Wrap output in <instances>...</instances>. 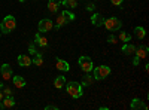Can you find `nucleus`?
Masks as SVG:
<instances>
[{"label": "nucleus", "mask_w": 149, "mask_h": 110, "mask_svg": "<svg viewBox=\"0 0 149 110\" xmlns=\"http://www.w3.org/2000/svg\"><path fill=\"white\" fill-rule=\"evenodd\" d=\"M57 109H58V107H57V106H54V104H49V106H46V107H45V110H57Z\"/></svg>", "instance_id": "nucleus-31"}, {"label": "nucleus", "mask_w": 149, "mask_h": 110, "mask_svg": "<svg viewBox=\"0 0 149 110\" xmlns=\"http://www.w3.org/2000/svg\"><path fill=\"white\" fill-rule=\"evenodd\" d=\"M134 36L137 39H143L145 36H146V30L142 27V26H137V27H134Z\"/></svg>", "instance_id": "nucleus-20"}, {"label": "nucleus", "mask_w": 149, "mask_h": 110, "mask_svg": "<svg viewBox=\"0 0 149 110\" xmlns=\"http://www.w3.org/2000/svg\"><path fill=\"white\" fill-rule=\"evenodd\" d=\"M2 92H3V95H12V89L10 88H2Z\"/></svg>", "instance_id": "nucleus-27"}, {"label": "nucleus", "mask_w": 149, "mask_h": 110, "mask_svg": "<svg viewBox=\"0 0 149 110\" xmlns=\"http://www.w3.org/2000/svg\"><path fill=\"white\" fill-rule=\"evenodd\" d=\"M64 85H66V77L64 76H57L55 80H54V86L57 89H61V88H64Z\"/></svg>", "instance_id": "nucleus-18"}, {"label": "nucleus", "mask_w": 149, "mask_h": 110, "mask_svg": "<svg viewBox=\"0 0 149 110\" xmlns=\"http://www.w3.org/2000/svg\"><path fill=\"white\" fill-rule=\"evenodd\" d=\"M139 63H140V58H139L137 55H134V58H133V66H139Z\"/></svg>", "instance_id": "nucleus-28"}, {"label": "nucleus", "mask_w": 149, "mask_h": 110, "mask_svg": "<svg viewBox=\"0 0 149 110\" xmlns=\"http://www.w3.org/2000/svg\"><path fill=\"white\" fill-rule=\"evenodd\" d=\"M19 2H21V3H24V2H26V0H19Z\"/></svg>", "instance_id": "nucleus-35"}, {"label": "nucleus", "mask_w": 149, "mask_h": 110, "mask_svg": "<svg viewBox=\"0 0 149 110\" xmlns=\"http://www.w3.org/2000/svg\"><path fill=\"white\" fill-rule=\"evenodd\" d=\"M116 42H118V39H116V36H113V34H110L109 37H107V43H110V45H113Z\"/></svg>", "instance_id": "nucleus-26"}, {"label": "nucleus", "mask_w": 149, "mask_h": 110, "mask_svg": "<svg viewBox=\"0 0 149 110\" xmlns=\"http://www.w3.org/2000/svg\"><path fill=\"white\" fill-rule=\"evenodd\" d=\"M29 52H30V54H31V55H34V54H36V52H37V51H36V48H34V46H33V43H31V45H30V46H29Z\"/></svg>", "instance_id": "nucleus-29"}, {"label": "nucleus", "mask_w": 149, "mask_h": 110, "mask_svg": "<svg viewBox=\"0 0 149 110\" xmlns=\"http://www.w3.org/2000/svg\"><path fill=\"white\" fill-rule=\"evenodd\" d=\"M93 82H94V77L93 76H90L88 73H86V76H84V79H82V86H90V85H93Z\"/></svg>", "instance_id": "nucleus-24"}, {"label": "nucleus", "mask_w": 149, "mask_h": 110, "mask_svg": "<svg viewBox=\"0 0 149 110\" xmlns=\"http://www.w3.org/2000/svg\"><path fill=\"white\" fill-rule=\"evenodd\" d=\"M0 73H2V77L5 79V80H9L10 77H12V67L9 66V64H2V67H0Z\"/></svg>", "instance_id": "nucleus-8"}, {"label": "nucleus", "mask_w": 149, "mask_h": 110, "mask_svg": "<svg viewBox=\"0 0 149 110\" xmlns=\"http://www.w3.org/2000/svg\"><path fill=\"white\" fill-rule=\"evenodd\" d=\"M2 88H3V83H2V82H0V89H2Z\"/></svg>", "instance_id": "nucleus-34"}, {"label": "nucleus", "mask_w": 149, "mask_h": 110, "mask_svg": "<svg viewBox=\"0 0 149 110\" xmlns=\"http://www.w3.org/2000/svg\"><path fill=\"white\" fill-rule=\"evenodd\" d=\"M104 22V17L102 14H93L91 15V24L94 27H102Z\"/></svg>", "instance_id": "nucleus-10"}, {"label": "nucleus", "mask_w": 149, "mask_h": 110, "mask_svg": "<svg viewBox=\"0 0 149 110\" xmlns=\"http://www.w3.org/2000/svg\"><path fill=\"white\" fill-rule=\"evenodd\" d=\"M34 43L39 45L40 48H46V46H48V39L43 37L40 33H36V34H34Z\"/></svg>", "instance_id": "nucleus-12"}, {"label": "nucleus", "mask_w": 149, "mask_h": 110, "mask_svg": "<svg viewBox=\"0 0 149 110\" xmlns=\"http://www.w3.org/2000/svg\"><path fill=\"white\" fill-rule=\"evenodd\" d=\"M61 15H63V17L67 19V22H69V21H74V19H76V15H74L73 12H70L69 9L63 10V12H61Z\"/></svg>", "instance_id": "nucleus-23"}, {"label": "nucleus", "mask_w": 149, "mask_h": 110, "mask_svg": "<svg viewBox=\"0 0 149 110\" xmlns=\"http://www.w3.org/2000/svg\"><path fill=\"white\" fill-rule=\"evenodd\" d=\"M31 63H33L34 66H37V67H40V66L43 64V58H42V54H40V52H36V54L33 55Z\"/></svg>", "instance_id": "nucleus-19"}, {"label": "nucleus", "mask_w": 149, "mask_h": 110, "mask_svg": "<svg viewBox=\"0 0 149 110\" xmlns=\"http://www.w3.org/2000/svg\"><path fill=\"white\" fill-rule=\"evenodd\" d=\"M0 34H2V33H0Z\"/></svg>", "instance_id": "nucleus-36"}, {"label": "nucleus", "mask_w": 149, "mask_h": 110, "mask_svg": "<svg viewBox=\"0 0 149 110\" xmlns=\"http://www.w3.org/2000/svg\"><path fill=\"white\" fill-rule=\"evenodd\" d=\"M94 9H95V5H93V3L86 5V10H94Z\"/></svg>", "instance_id": "nucleus-32"}, {"label": "nucleus", "mask_w": 149, "mask_h": 110, "mask_svg": "<svg viewBox=\"0 0 149 110\" xmlns=\"http://www.w3.org/2000/svg\"><path fill=\"white\" fill-rule=\"evenodd\" d=\"M134 55H137L140 59H142V58H146V57H148V46H146V45H142V46H139V48H136Z\"/></svg>", "instance_id": "nucleus-15"}, {"label": "nucleus", "mask_w": 149, "mask_h": 110, "mask_svg": "<svg viewBox=\"0 0 149 110\" xmlns=\"http://www.w3.org/2000/svg\"><path fill=\"white\" fill-rule=\"evenodd\" d=\"M57 68L60 70V71H69L70 70V64L67 63V61H64V59H61V58H57Z\"/></svg>", "instance_id": "nucleus-14"}, {"label": "nucleus", "mask_w": 149, "mask_h": 110, "mask_svg": "<svg viewBox=\"0 0 149 110\" xmlns=\"http://www.w3.org/2000/svg\"><path fill=\"white\" fill-rule=\"evenodd\" d=\"M122 52L125 54V55H128V57H131V55H134V52H136V46L131 45V43H124Z\"/></svg>", "instance_id": "nucleus-16"}, {"label": "nucleus", "mask_w": 149, "mask_h": 110, "mask_svg": "<svg viewBox=\"0 0 149 110\" xmlns=\"http://www.w3.org/2000/svg\"><path fill=\"white\" fill-rule=\"evenodd\" d=\"M18 64H19L21 67H29V66H31L33 63H31V58H30L29 55L21 54V55H18Z\"/></svg>", "instance_id": "nucleus-11"}, {"label": "nucleus", "mask_w": 149, "mask_h": 110, "mask_svg": "<svg viewBox=\"0 0 149 110\" xmlns=\"http://www.w3.org/2000/svg\"><path fill=\"white\" fill-rule=\"evenodd\" d=\"M110 71L112 70L107 66H97L93 68V77H94V80H103L110 75Z\"/></svg>", "instance_id": "nucleus-3"}, {"label": "nucleus", "mask_w": 149, "mask_h": 110, "mask_svg": "<svg viewBox=\"0 0 149 110\" xmlns=\"http://www.w3.org/2000/svg\"><path fill=\"white\" fill-rule=\"evenodd\" d=\"M78 64H79V67H81V70H82L84 73H90V71H93V68H94L93 59H91L90 57H86V55L79 57Z\"/></svg>", "instance_id": "nucleus-5"}, {"label": "nucleus", "mask_w": 149, "mask_h": 110, "mask_svg": "<svg viewBox=\"0 0 149 110\" xmlns=\"http://www.w3.org/2000/svg\"><path fill=\"white\" fill-rule=\"evenodd\" d=\"M60 5H61V0H48V10L52 12V14H57Z\"/></svg>", "instance_id": "nucleus-13"}, {"label": "nucleus", "mask_w": 149, "mask_h": 110, "mask_svg": "<svg viewBox=\"0 0 149 110\" xmlns=\"http://www.w3.org/2000/svg\"><path fill=\"white\" fill-rule=\"evenodd\" d=\"M103 26H104V28L109 30V31H119L121 27H122V22H121L116 17H109V18L104 19Z\"/></svg>", "instance_id": "nucleus-4"}, {"label": "nucleus", "mask_w": 149, "mask_h": 110, "mask_svg": "<svg viewBox=\"0 0 149 110\" xmlns=\"http://www.w3.org/2000/svg\"><path fill=\"white\" fill-rule=\"evenodd\" d=\"M67 24V19L63 17V15H60V17H57V24H55V28L58 30L60 27H63V26H66Z\"/></svg>", "instance_id": "nucleus-25"}, {"label": "nucleus", "mask_w": 149, "mask_h": 110, "mask_svg": "<svg viewBox=\"0 0 149 110\" xmlns=\"http://www.w3.org/2000/svg\"><path fill=\"white\" fill-rule=\"evenodd\" d=\"M61 5H64L67 9L78 8V0H61Z\"/></svg>", "instance_id": "nucleus-22"}, {"label": "nucleus", "mask_w": 149, "mask_h": 110, "mask_svg": "<svg viewBox=\"0 0 149 110\" xmlns=\"http://www.w3.org/2000/svg\"><path fill=\"white\" fill-rule=\"evenodd\" d=\"M3 97H5V95H3V92H2V89H0V101H2V100H3Z\"/></svg>", "instance_id": "nucleus-33"}, {"label": "nucleus", "mask_w": 149, "mask_h": 110, "mask_svg": "<svg viewBox=\"0 0 149 110\" xmlns=\"http://www.w3.org/2000/svg\"><path fill=\"white\" fill-rule=\"evenodd\" d=\"M37 28H39V33H48V31H51L54 28V22H52V19H49V18L40 19Z\"/></svg>", "instance_id": "nucleus-6"}, {"label": "nucleus", "mask_w": 149, "mask_h": 110, "mask_svg": "<svg viewBox=\"0 0 149 110\" xmlns=\"http://www.w3.org/2000/svg\"><path fill=\"white\" fill-rule=\"evenodd\" d=\"M118 40H121V42H124V43H128V42L131 40V36H130L127 31H122V30H119Z\"/></svg>", "instance_id": "nucleus-21"}, {"label": "nucleus", "mask_w": 149, "mask_h": 110, "mask_svg": "<svg viewBox=\"0 0 149 110\" xmlns=\"http://www.w3.org/2000/svg\"><path fill=\"white\" fill-rule=\"evenodd\" d=\"M66 86V91H67V94L72 97V98H81V97L84 95V86L81 83H78V82H69L67 85H64Z\"/></svg>", "instance_id": "nucleus-2"}, {"label": "nucleus", "mask_w": 149, "mask_h": 110, "mask_svg": "<svg viewBox=\"0 0 149 110\" xmlns=\"http://www.w3.org/2000/svg\"><path fill=\"white\" fill-rule=\"evenodd\" d=\"M130 109H131V110H140V109L146 110L148 106H146L140 98H133V100H131V104H130Z\"/></svg>", "instance_id": "nucleus-9"}, {"label": "nucleus", "mask_w": 149, "mask_h": 110, "mask_svg": "<svg viewBox=\"0 0 149 110\" xmlns=\"http://www.w3.org/2000/svg\"><path fill=\"white\" fill-rule=\"evenodd\" d=\"M15 106V100L12 95H5L3 100L0 101V109H10Z\"/></svg>", "instance_id": "nucleus-7"}, {"label": "nucleus", "mask_w": 149, "mask_h": 110, "mask_svg": "<svg viewBox=\"0 0 149 110\" xmlns=\"http://www.w3.org/2000/svg\"><path fill=\"white\" fill-rule=\"evenodd\" d=\"M110 2H112V5H115V6H121L124 0H110Z\"/></svg>", "instance_id": "nucleus-30"}, {"label": "nucleus", "mask_w": 149, "mask_h": 110, "mask_svg": "<svg viewBox=\"0 0 149 110\" xmlns=\"http://www.w3.org/2000/svg\"><path fill=\"white\" fill-rule=\"evenodd\" d=\"M12 82H14V86L15 88H24L26 86V79H24L22 76H14L12 77Z\"/></svg>", "instance_id": "nucleus-17"}, {"label": "nucleus", "mask_w": 149, "mask_h": 110, "mask_svg": "<svg viewBox=\"0 0 149 110\" xmlns=\"http://www.w3.org/2000/svg\"><path fill=\"white\" fill-rule=\"evenodd\" d=\"M17 27V19L15 17H12V15H8L3 18V21L0 22V33H3V34H9L15 30Z\"/></svg>", "instance_id": "nucleus-1"}]
</instances>
